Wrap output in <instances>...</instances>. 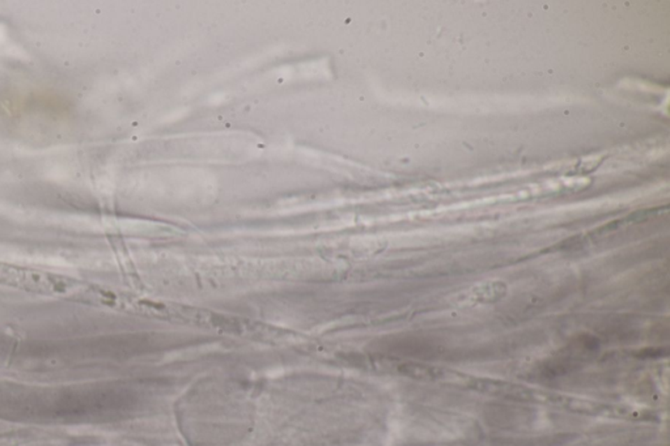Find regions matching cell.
<instances>
[{"instance_id": "6da1fadb", "label": "cell", "mask_w": 670, "mask_h": 446, "mask_svg": "<svg viewBox=\"0 0 670 446\" xmlns=\"http://www.w3.org/2000/svg\"><path fill=\"white\" fill-rule=\"evenodd\" d=\"M507 293V285L504 283H487L478 285L470 291L469 300L471 304H489L500 300Z\"/></svg>"}]
</instances>
